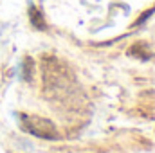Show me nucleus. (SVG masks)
<instances>
[{
    "label": "nucleus",
    "mask_w": 155,
    "mask_h": 153,
    "mask_svg": "<svg viewBox=\"0 0 155 153\" xmlns=\"http://www.w3.org/2000/svg\"><path fill=\"white\" fill-rule=\"evenodd\" d=\"M128 52H130V56H135V58H139L141 61H146V60L152 58V52H150V49H148L144 43H137V45L130 47Z\"/></svg>",
    "instance_id": "obj_2"
},
{
    "label": "nucleus",
    "mask_w": 155,
    "mask_h": 153,
    "mask_svg": "<svg viewBox=\"0 0 155 153\" xmlns=\"http://www.w3.org/2000/svg\"><path fill=\"white\" fill-rule=\"evenodd\" d=\"M18 126L27 132L29 135H35L38 139H45V141H54L58 137V130L56 126L49 121L43 119L40 115H27L20 114L18 115Z\"/></svg>",
    "instance_id": "obj_1"
},
{
    "label": "nucleus",
    "mask_w": 155,
    "mask_h": 153,
    "mask_svg": "<svg viewBox=\"0 0 155 153\" xmlns=\"http://www.w3.org/2000/svg\"><path fill=\"white\" fill-rule=\"evenodd\" d=\"M33 60L31 58H25L24 63H22V79L24 81H31V70H33Z\"/></svg>",
    "instance_id": "obj_4"
},
{
    "label": "nucleus",
    "mask_w": 155,
    "mask_h": 153,
    "mask_svg": "<svg viewBox=\"0 0 155 153\" xmlns=\"http://www.w3.org/2000/svg\"><path fill=\"white\" fill-rule=\"evenodd\" d=\"M153 11H155V7L148 9V11H146V13H144V15H143V16H141L139 20H135V25H143V24H144V22H146V20H148V18H150L152 15H153Z\"/></svg>",
    "instance_id": "obj_5"
},
{
    "label": "nucleus",
    "mask_w": 155,
    "mask_h": 153,
    "mask_svg": "<svg viewBox=\"0 0 155 153\" xmlns=\"http://www.w3.org/2000/svg\"><path fill=\"white\" fill-rule=\"evenodd\" d=\"M29 16H31V24L36 27V29H45V22H43V16L38 11V7L31 5L29 7Z\"/></svg>",
    "instance_id": "obj_3"
}]
</instances>
